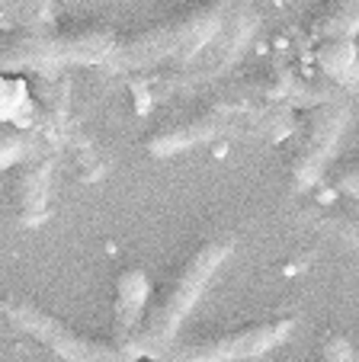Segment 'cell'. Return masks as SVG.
<instances>
[{
  "mask_svg": "<svg viewBox=\"0 0 359 362\" xmlns=\"http://www.w3.org/2000/svg\"><path fill=\"white\" fill-rule=\"evenodd\" d=\"M231 250H234V238L231 234H224V231L209 234L151 292L142 327H138V334L129 343V353L135 359H164L167 356V349L176 343V334L183 327L186 315H190V308L199 301V295L205 292L215 269L231 257Z\"/></svg>",
  "mask_w": 359,
  "mask_h": 362,
  "instance_id": "1",
  "label": "cell"
},
{
  "mask_svg": "<svg viewBox=\"0 0 359 362\" xmlns=\"http://www.w3.org/2000/svg\"><path fill=\"white\" fill-rule=\"evenodd\" d=\"M228 7L231 0H190L183 7H176L173 13L119 35L106 64L129 71L161 64L167 58L183 62V58L196 55L199 48L222 29Z\"/></svg>",
  "mask_w": 359,
  "mask_h": 362,
  "instance_id": "2",
  "label": "cell"
},
{
  "mask_svg": "<svg viewBox=\"0 0 359 362\" xmlns=\"http://www.w3.org/2000/svg\"><path fill=\"white\" fill-rule=\"evenodd\" d=\"M0 315L7 317L13 327L26 330L29 337L52 346L68 362H138L115 337L84 334L74 324L52 315L48 308H42L39 301L26 298V295H7L0 301Z\"/></svg>",
  "mask_w": 359,
  "mask_h": 362,
  "instance_id": "3",
  "label": "cell"
},
{
  "mask_svg": "<svg viewBox=\"0 0 359 362\" xmlns=\"http://www.w3.org/2000/svg\"><path fill=\"white\" fill-rule=\"evenodd\" d=\"M295 317H273V321H251L228 330H209L193 340H180L167 349L164 362H237L270 353L289 337Z\"/></svg>",
  "mask_w": 359,
  "mask_h": 362,
  "instance_id": "4",
  "label": "cell"
},
{
  "mask_svg": "<svg viewBox=\"0 0 359 362\" xmlns=\"http://www.w3.org/2000/svg\"><path fill=\"white\" fill-rule=\"evenodd\" d=\"M346 119H350V110L340 100L318 103V106H312L305 112L295 138V151L289 158V177L298 189L312 186L324 173V164L334 154V148H337V138L343 132Z\"/></svg>",
  "mask_w": 359,
  "mask_h": 362,
  "instance_id": "5",
  "label": "cell"
},
{
  "mask_svg": "<svg viewBox=\"0 0 359 362\" xmlns=\"http://www.w3.org/2000/svg\"><path fill=\"white\" fill-rule=\"evenodd\" d=\"M222 125H224L222 103H203V106H193V110L161 122L144 138V148H148L151 154H157V158H164V154H173V151H183V148H190V144L212 138Z\"/></svg>",
  "mask_w": 359,
  "mask_h": 362,
  "instance_id": "6",
  "label": "cell"
},
{
  "mask_svg": "<svg viewBox=\"0 0 359 362\" xmlns=\"http://www.w3.org/2000/svg\"><path fill=\"white\" fill-rule=\"evenodd\" d=\"M58 62H109L119 33L100 20H74L52 26Z\"/></svg>",
  "mask_w": 359,
  "mask_h": 362,
  "instance_id": "7",
  "label": "cell"
},
{
  "mask_svg": "<svg viewBox=\"0 0 359 362\" xmlns=\"http://www.w3.org/2000/svg\"><path fill=\"white\" fill-rule=\"evenodd\" d=\"M58 62L52 26H16L0 33V71L45 68Z\"/></svg>",
  "mask_w": 359,
  "mask_h": 362,
  "instance_id": "8",
  "label": "cell"
},
{
  "mask_svg": "<svg viewBox=\"0 0 359 362\" xmlns=\"http://www.w3.org/2000/svg\"><path fill=\"white\" fill-rule=\"evenodd\" d=\"M151 301V279L144 269L132 267L115 276V301H113V337L129 349L132 337L142 327V317Z\"/></svg>",
  "mask_w": 359,
  "mask_h": 362,
  "instance_id": "9",
  "label": "cell"
},
{
  "mask_svg": "<svg viewBox=\"0 0 359 362\" xmlns=\"http://www.w3.org/2000/svg\"><path fill=\"white\" fill-rule=\"evenodd\" d=\"M48 186H52V158H23L13 180V205L23 225H39L48 212Z\"/></svg>",
  "mask_w": 359,
  "mask_h": 362,
  "instance_id": "10",
  "label": "cell"
},
{
  "mask_svg": "<svg viewBox=\"0 0 359 362\" xmlns=\"http://www.w3.org/2000/svg\"><path fill=\"white\" fill-rule=\"evenodd\" d=\"M314 64L331 81L337 83L350 81L359 64V48L353 42V35H321L314 42Z\"/></svg>",
  "mask_w": 359,
  "mask_h": 362,
  "instance_id": "11",
  "label": "cell"
},
{
  "mask_svg": "<svg viewBox=\"0 0 359 362\" xmlns=\"http://www.w3.org/2000/svg\"><path fill=\"white\" fill-rule=\"evenodd\" d=\"M314 35H353L359 29V0H324L308 23Z\"/></svg>",
  "mask_w": 359,
  "mask_h": 362,
  "instance_id": "12",
  "label": "cell"
},
{
  "mask_svg": "<svg viewBox=\"0 0 359 362\" xmlns=\"http://www.w3.org/2000/svg\"><path fill=\"white\" fill-rule=\"evenodd\" d=\"M29 151H33V135L26 132V125L0 119V170L10 164H20Z\"/></svg>",
  "mask_w": 359,
  "mask_h": 362,
  "instance_id": "13",
  "label": "cell"
},
{
  "mask_svg": "<svg viewBox=\"0 0 359 362\" xmlns=\"http://www.w3.org/2000/svg\"><path fill=\"white\" fill-rule=\"evenodd\" d=\"M321 353H324L327 362H359V353L343 334L337 330H327L324 340H321Z\"/></svg>",
  "mask_w": 359,
  "mask_h": 362,
  "instance_id": "14",
  "label": "cell"
},
{
  "mask_svg": "<svg viewBox=\"0 0 359 362\" xmlns=\"http://www.w3.org/2000/svg\"><path fill=\"white\" fill-rule=\"evenodd\" d=\"M334 180H337L340 189L353 192V196L359 199V160H350V164H340L337 173H334Z\"/></svg>",
  "mask_w": 359,
  "mask_h": 362,
  "instance_id": "15",
  "label": "cell"
},
{
  "mask_svg": "<svg viewBox=\"0 0 359 362\" xmlns=\"http://www.w3.org/2000/svg\"><path fill=\"white\" fill-rule=\"evenodd\" d=\"M0 20H13V0H0Z\"/></svg>",
  "mask_w": 359,
  "mask_h": 362,
  "instance_id": "16",
  "label": "cell"
},
{
  "mask_svg": "<svg viewBox=\"0 0 359 362\" xmlns=\"http://www.w3.org/2000/svg\"><path fill=\"white\" fill-rule=\"evenodd\" d=\"M138 362H164V359H138Z\"/></svg>",
  "mask_w": 359,
  "mask_h": 362,
  "instance_id": "17",
  "label": "cell"
}]
</instances>
